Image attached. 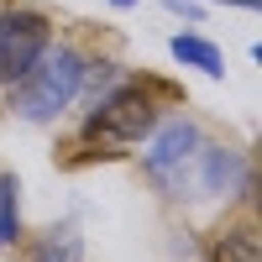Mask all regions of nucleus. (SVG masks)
<instances>
[{
    "mask_svg": "<svg viewBox=\"0 0 262 262\" xmlns=\"http://www.w3.org/2000/svg\"><path fill=\"white\" fill-rule=\"evenodd\" d=\"M21 242V179L11 168H0V252Z\"/></svg>",
    "mask_w": 262,
    "mask_h": 262,
    "instance_id": "6e6552de",
    "label": "nucleus"
},
{
    "mask_svg": "<svg viewBox=\"0 0 262 262\" xmlns=\"http://www.w3.org/2000/svg\"><path fill=\"white\" fill-rule=\"evenodd\" d=\"M32 262H84V242L74 231H48L32 247Z\"/></svg>",
    "mask_w": 262,
    "mask_h": 262,
    "instance_id": "1a4fd4ad",
    "label": "nucleus"
},
{
    "mask_svg": "<svg viewBox=\"0 0 262 262\" xmlns=\"http://www.w3.org/2000/svg\"><path fill=\"white\" fill-rule=\"evenodd\" d=\"M6 6H11V0H0V11H6Z\"/></svg>",
    "mask_w": 262,
    "mask_h": 262,
    "instance_id": "f8f14e48",
    "label": "nucleus"
},
{
    "mask_svg": "<svg viewBox=\"0 0 262 262\" xmlns=\"http://www.w3.org/2000/svg\"><path fill=\"white\" fill-rule=\"evenodd\" d=\"M168 11H173V16H189V21H200V6H194V0H168Z\"/></svg>",
    "mask_w": 262,
    "mask_h": 262,
    "instance_id": "9d476101",
    "label": "nucleus"
},
{
    "mask_svg": "<svg viewBox=\"0 0 262 262\" xmlns=\"http://www.w3.org/2000/svg\"><path fill=\"white\" fill-rule=\"evenodd\" d=\"M168 105H179V90L163 79H121L111 95L90 105V116L79 126V142L95 147V158H121L126 147H137L152 126L163 121Z\"/></svg>",
    "mask_w": 262,
    "mask_h": 262,
    "instance_id": "f257e3e1",
    "label": "nucleus"
},
{
    "mask_svg": "<svg viewBox=\"0 0 262 262\" xmlns=\"http://www.w3.org/2000/svg\"><path fill=\"white\" fill-rule=\"evenodd\" d=\"M252 194V158L242 147H221L210 142L194 158V179H189V200H247Z\"/></svg>",
    "mask_w": 262,
    "mask_h": 262,
    "instance_id": "39448f33",
    "label": "nucleus"
},
{
    "mask_svg": "<svg viewBox=\"0 0 262 262\" xmlns=\"http://www.w3.org/2000/svg\"><path fill=\"white\" fill-rule=\"evenodd\" d=\"M111 6H121V11H126V6H142V0H111Z\"/></svg>",
    "mask_w": 262,
    "mask_h": 262,
    "instance_id": "9b49d317",
    "label": "nucleus"
},
{
    "mask_svg": "<svg viewBox=\"0 0 262 262\" xmlns=\"http://www.w3.org/2000/svg\"><path fill=\"white\" fill-rule=\"evenodd\" d=\"M205 147V126L173 111L142 137V173L163 200H189V179H194V158Z\"/></svg>",
    "mask_w": 262,
    "mask_h": 262,
    "instance_id": "7ed1b4c3",
    "label": "nucleus"
},
{
    "mask_svg": "<svg viewBox=\"0 0 262 262\" xmlns=\"http://www.w3.org/2000/svg\"><path fill=\"white\" fill-rule=\"evenodd\" d=\"M48 42H53L48 11H37V6H6L0 11V90H11L32 69Z\"/></svg>",
    "mask_w": 262,
    "mask_h": 262,
    "instance_id": "20e7f679",
    "label": "nucleus"
},
{
    "mask_svg": "<svg viewBox=\"0 0 262 262\" xmlns=\"http://www.w3.org/2000/svg\"><path fill=\"white\" fill-rule=\"evenodd\" d=\"M84 58L74 42H48L42 58L11 84V111L32 126H53L84 100Z\"/></svg>",
    "mask_w": 262,
    "mask_h": 262,
    "instance_id": "f03ea898",
    "label": "nucleus"
},
{
    "mask_svg": "<svg viewBox=\"0 0 262 262\" xmlns=\"http://www.w3.org/2000/svg\"><path fill=\"white\" fill-rule=\"evenodd\" d=\"M168 53H173V63H184V69L205 74V79H226V53L215 48L210 37H200V32H179L168 42Z\"/></svg>",
    "mask_w": 262,
    "mask_h": 262,
    "instance_id": "423d86ee",
    "label": "nucleus"
},
{
    "mask_svg": "<svg viewBox=\"0 0 262 262\" xmlns=\"http://www.w3.org/2000/svg\"><path fill=\"white\" fill-rule=\"evenodd\" d=\"M205 262H262L257 257V231L242 221V226H221L205 247Z\"/></svg>",
    "mask_w": 262,
    "mask_h": 262,
    "instance_id": "0eeeda50",
    "label": "nucleus"
}]
</instances>
